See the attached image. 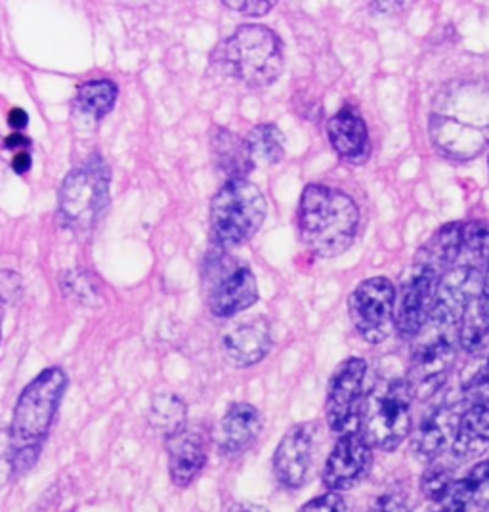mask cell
<instances>
[{"instance_id": "6da1fadb", "label": "cell", "mask_w": 489, "mask_h": 512, "mask_svg": "<svg viewBox=\"0 0 489 512\" xmlns=\"http://www.w3.org/2000/svg\"><path fill=\"white\" fill-rule=\"evenodd\" d=\"M428 132L434 148L453 161H468L488 150V79H461L444 86L430 111Z\"/></svg>"}, {"instance_id": "7a4b0ae2", "label": "cell", "mask_w": 489, "mask_h": 512, "mask_svg": "<svg viewBox=\"0 0 489 512\" xmlns=\"http://www.w3.org/2000/svg\"><path fill=\"white\" fill-rule=\"evenodd\" d=\"M360 211L350 195L310 184L298 203V230L302 243L321 258L339 256L354 243Z\"/></svg>"}, {"instance_id": "3957f363", "label": "cell", "mask_w": 489, "mask_h": 512, "mask_svg": "<svg viewBox=\"0 0 489 512\" xmlns=\"http://www.w3.org/2000/svg\"><path fill=\"white\" fill-rule=\"evenodd\" d=\"M65 390L67 375L60 367L44 369L23 388L8 430L16 472L31 469L39 459Z\"/></svg>"}, {"instance_id": "277c9868", "label": "cell", "mask_w": 489, "mask_h": 512, "mask_svg": "<svg viewBox=\"0 0 489 512\" xmlns=\"http://www.w3.org/2000/svg\"><path fill=\"white\" fill-rule=\"evenodd\" d=\"M214 62L243 85L270 86L283 71V44L264 25H241L216 48Z\"/></svg>"}, {"instance_id": "5b68a950", "label": "cell", "mask_w": 489, "mask_h": 512, "mask_svg": "<svg viewBox=\"0 0 489 512\" xmlns=\"http://www.w3.org/2000/svg\"><path fill=\"white\" fill-rule=\"evenodd\" d=\"M413 392L405 379H388L375 384L363 398L360 436L369 448L392 451L411 430Z\"/></svg>"}, {"instance_id": "8992f818", "label": "cell", "mask_w": 489, "mask_h": 512, "mask_svg": "<svg viewBox=\"0 0 489 512\" xmlns=\"http://www.w3.org/2000/svg\"><path fill=\"white\" fill-rule=\"evenodd\" d=\"M268 203L249 180H228L211 203V237L220 249L239 247L264 224Z\"/></svg>"}, {"instance_id": "52a82bcc", "label": "cell", "mask_w": 489, "mask_h": 512, "mask_svg": "<svg viewBox=\"0 0 489 512\" xmlns=\"http://www.w3.org/2000/svg\"><path fill=\"white\" fill-rule=\"evenodd\" d=\"M201 285L205 304L216 318H232L258 299L251 268L220 247H214L203 258Z\"/></svg>"}, {"instance_id": "ba28073f", "label": "cell", "mask_w": 489, "mask_h": 512, "mask_svg": "<svg viewBox=\"0 0 489 512\" xmlns=\"http://www.w3.org/2000/svg\"><path fill=\"white\" fill-rule=\"evenodd\" d=\"M111 174L100 157L88 159L85 165L65 176L60 190V214L65 226L75 234L94 230L106 211Z\"/></svg>"}, {"instance_id": "9c48e42d", "label": "cell", "mask_w": 489, "mask_h": 512, "mask_svg": "<svg viewBox=\"0 0 489 512\" xmlns=\"http://www.w3.org/2000/svg\"><path fill=\"white\" fill-rule=\"evenodd\" d=\"M350 320L358 335L369 344L386 341L394 329L396 289L386 278L365 279L348 300Z\"/></svg>"}, {"instance_id": "30bf717a", "label": "cell", "mask_w": 489, "mask_h": 512, "mask_svg": "<svg viewBox=\"0 0 489 512\" xmlns=\"http://www.w3.org/2000/svg\"><path fill=\"white\" fill-rule=\"evenodd\" d=\"M365 377L367 362L362 358H348L337 367L329 381L325 417L329 428L339 436L360 430Z\"/></svg>"}, {"instance_id": "8fae6325", "label": "cell", "mask_w": 489, "mask_h": 512, "mask_svg": "<svg viewBox=\"0 0 489 512\" xmlns=\"http://www.w3.org/2000/svg\"><path fill=\"white\" fill-rule=\"evenodd\" d=\"M457 341L453 335L438 333L434 339L421 342L409 362L405 381L417 400H430L446 384L455 363Z\"/></svg>"}, {"instance_id": "7c38bea8", "label": "cell", "mask_w": 489, "mask_h": 512, "mask_svg": "<svg viewBox=\"0 0 489 512\" xmlns=\"http://www.w3.org/2000/svg\"><path fill=\"white\" fill-rule=\"evenodd\" d=\"M484 279L470 266H457L444 274L438 285L430 323L440 333H459V325L470 302L482 295Z\"/></svg>"}, {"instance_id": "4fadbf2b", "label": "cell", "mask_w": 489, "mask_h": 512, "mask_svg": "<svg viewBox=\"0 0 489 512\" xmlns=\"http://www.w3.org/2000/svg\"><path fill=\"white\" fill-rule=\"evenodd\" d=\"M438 285L440 276L436 272L423 266L413 268L398 297V308L394 316V325L404 339H415L425 329L432 316Z\"/></svg>"}, {"instance_id": "5bb4252c", "label": "cell", "mask_w": 489, "mask_h": 512, "mask_svg": "<svg viewBox=\"0 0 489 512\" xmlns=\"http://www.w3.org/2000/svg\"><path fill=\"white\" fill-rule=\"evenodd\" d=\"M316 436V423H300L285 432L274 453V474L281 486L289 490L304 486L314 461Z\"/></svg>"}, {"instance_id": "9a60e30c", "label": "cell", "mask_w": 489, "mask_h": 512, "mask_svg": "<svg viewBox=\"0 0 489 512\" xmlns=\"http://www.w3.org/2000/svg\"><path fill=\"white\" fill-rule=\"evenodd\" d=\"M371 461V448L360 436V432L341 436L323 467L321 478L325 488L337 493L352 490L367 476L371 469Z\"/></svg>"}, {"instance_id": "2e32d148", "label": "cell", "mask_w": 489, "mask_h": 512, "mask_svg": "<svg viewBox=\"0 0 489 512\" xmlns=\"http://www.w3.org/2000/svg\"><path fill=\"white\" fill-rule=\"evenodd\" d=\"M165 442L172 484L188 488L207 465V440L197 428L186 427Z\"/></svg>"}, {"instance_id": "e0dca14e", "label": "cell", "mask_w": 489, "mask_h": 512, "mask_svg": "<svg viewBox=\"0 0 489 512\" xmlns=\"http://www.w3.org/2000/svg\"><path fill=\"white\" fill-rule=\"evenodd\" d=\"M262 432V415L255 406L237 402L228 407L216 428V446L220 453L235 457L245 453Z\"/></svg>"}, {"instance_id": "ac0fdd59", "label": "cell", "mask_w": 489, "mask_h": 512, "mask_svg": "<svg viewBox=\"0 0 489 512\" xmlns=\"http://www.w3.org/2000/svg\"><path fill=\"white\" fill-rule=\"evenodd\" d=\"M272 348V329L264 318L245 321L222 339L224 358L234 367H249L264 360Z\"/></svg>"}, {"instance_id": "d6986e66", "label": "cell", "mask_w": 489, "mask_h": 512, "mask_svg": "<svg viewBox=\"0 0 489 512\" xmlns=\"http://www.w3.org/2000/svg\"><path fill=\"white\" fill-rule=\"evenodd\" d=\"M327 134L333 150L346 163L362 165L371 155L369 132L362 115L354 107H342L327 123Z\"/></svg>"}, {"instance_id": "ffe728a7", "label": "cell", "mask_w": 489, "mask_h": 512, "mask_svg": "<svg viewBox=\"0 0 489 512\" xmlns=\"http://www.w3.org/2000/svg\"><path fill=\"white\" fill-rule=\"evenodd\" d=\"M489 448V402L470 404L453 436L451 449L459 459H476Z\"/></svg>"}, {"instance_id": "44dd1931", "label": "cell", "mask_w": 489, "mask_h": 512, "mask_svg": "<svg viewBox=\"0 0 489 512\" xmlns=\"http://www.w3.org/2000/svg\"><path fill=\"white\" fill-rule=\"evenodd\" d=\"M457 425L459 417L451 406L436 407L432 413H428L413 438L417 457L423 461L436 459L446 448L447 440L455 436Z\"/></svg>"}, {"instance_id": "7402d4cb", "label": "cell", "mask_w": 489, "mask_h": 512, "mask_svg": "<svg viewBox=\"0 0 489 512\" xmlns=\"http://www.w3.org/2000/svg\"><path fill=\"white\" fill-rule=\"evenodd\" d=\"M213 157L216 167L228 180H245V176L255 169L247 142L228 128L214 130Z\"/></svg>"}, {"instance_id": "603a6c76", "label": "cell", "mask_w": 489, "mask_h": 512, "mask_svg": "<svg viewBox=\"0 0 489 512\" xmlns=\"http://www.w3.org/2000/svg\"><path fill=\"white\" fill-rule=\"evenodd\" d=\"M463 247V226L447 224L442 230L432 235L421 247L415 266H423L438 276H442L447 268L457 260Z\"/></svg>"}, {"instance_id": "cb8c5ba5", "label": "cell", "mask_w": 489, "mask_h": 512, "mask_svg": "<svg viewBox=\"0 0 489 512\" xmlns=\"http://www.w3.org/2000/svg\"><path fill=\"white\" fill-rule=\"evenodd\" d=\"M186 419L188 407L176 394H159L153 398L149 409V423L159 434L165 436V440L188 427Z\"/></svg>"}, {"instance_id": "d4e9b609", "label": "cell", "mask_w": 489, "mask_h": 512, "mask_svg": "<svg viewBox=\"0 0 489 512\" xmlns=\"http://www.w3.org/2000/svg\"><path fill=\"white\" fill-rule=\"evenodd\" d=\"M453 495L468 511L484 512L489 509V461L478 463L457 480Z\"/></svg>"}, {"instance_id": "484cf974", "label": "cell", "mask_w": 489, "mask_h": 512, "mask_svg": "<svg viewBox=\"0 0 489 512\" xmlns=\"http://www.w3.org/2000/svg\"><path fill=\"white\" fill-rule=\"evenodd\" d=\"M255 165H276L285 153V136L276 125H258L245 138Z\"/></svg>"}, {"instance_id": "4316f807", "label": "cell", "mask_w": 489, "mask_h": 512, "mask_svg": "<svg viewBox=\"0 0 489 512\" xmlns=\"http://www.w3.org/2000/svg\"><path fill=\"white\" fill-rule=\"evenodd\" d=\"M117 86L107 79H94L79 86L77 109L92 119H102L115 106Z\"/></svg>"}, {"instance_id": "83f0119b", "label": "cell", "mask_w": 489, "mask_h": 512, "mask_svg": "<svg viewBox=\"0 0 489 512\" xmlns=\"http://www.w3.org/2000/svg\"><path fill=\"white\" fill-rule=\"evenodd\" d=\"M489 335V320L484 308V300L482 295L470 302V306L461 320L459 325V333L457 339L459 344L463 346V350L467 352H478L480 348H484L486 339Z\"/></svg>"}, {"instance_id": "f1b7e54d", "label": "cell", "mask_w": 489, "mask_h": 512, "mask_svg": "<svg viewBox=\"0 0 489 512\" xmlns=\"http://www.w3.org/2000/svg\"><path fill=\"white\" fill-rule=\"evenodd\" d=\"M455 472L447 465H432L426 470L421 480V490L425 493L426 499L432 503H438L451 495L455 488Z\"/></svg>"}, {"instance_id": "f546056e", "label": "cell", "mask_w": 489, "mask_h": 512, "mask_svg": "<svg viewBox=\"0 0 489 512\" xmlns=\"http://www.w3.org/2000/svg\"><path fill=\"white\" fill-rule=\"evenodd\" d=\"M463 247L470 249L480 258L489 256V224L486 222H470L463 226Z\"/></svg>"}, {"instance_id": "4dcf8cb0", "label": "cell", "mask_w": 489, "mask_h": 512, "mask_svg": "<svg viewBox=\"0 0 489 512\" xmlns=\"http://www.w3.org/2000/svg\"><path fill=\"white\" fill-rule=\"evenodd\" d=\"M463 394L470 404L489 402V356L486 362L478 367V371L463 386Z\"/></svg>"}, {"instance_id": "1f68e13d", "label": "cell", "mask_w": 489, "mask_h": 512, "mask_svg": "<svg viewBox=\"0 0 489 512\" xmlns=\"http://www.w3.org/2000/svg\"><path fill=\"white\" fill-rule=\"evenodd\" d=\"M14 474H16V463H14L10 432L0 425V490L8 486Z\"/></svg>"}, {"instance_id": "d6a6232c", "label": "cell", "mask_w": 489, "mask_h": 512, "mask_svg": "<svg viewBox=\"0 0 489 512\" xmlns=\"http://www.w3.org/2000/svg\"><path fill=\"white\" fill-rule=\"evenodd\" d=\"M298 512H346V503L337 491L323 493L316 499L308 501Z\"/></svg>"}, {"instance_id": "836d02e7", "label": "cell", "mask_w": 489, "mask_h": 512, "mask_svg": "<svg viewBox=\"0 0 489 512\" xmlns=\"http://www.w3.org/2000/svg\"><path fill=\"white\" fill-rule=\"evenodd\" d=\"M274 4H276V2H266V0H241V2H230V0H226V2H224L226 8H232V10L239 12V14L255 16V18L256 16L268 14Z\"/></svg>"}, {"instance_id": "e575fe53", "label": "cell", "mask_w": 489, "mask_h": 512, "mask_svg": "<svg viewBox=\"0 0 489 512\" xmlns=\"http://www.w3.org/2000/svg\"><path fill=\"white\" fill-rule=\"evenodd\" d=\"M369 512H409V509H407V503H405L402 495L384 493L373 503Z\"/></svg>"}, {"instance_id": "d590c367", "label": "cell", "mask_w": 489, "mask_h": 512, "mask_svg": "<svg viewBox=\"0 0 489 512\" xmlns=\"http://www.w3.org/2000/svg\"><path fill=\"white\" fill-rule=\"evenodd\" d=\"M65 283L71 285L69 293L71 297H79L81 300H85L86 297H96V289L92 285V281L86 278V274H79V278H75V274H71L69 279H65Z\"/></svg>"}, {"instance_id": "8d00e7d4", "label": "cell", "mask_w": 489, "mask_h": 512, "mask_svg": "<svg viewBox=\"0 0 489 512\" xmlns=\"http://www.w3.org/2000/svg\"><path fill=\"white\" fill-rule=\"evenodd\" d=\"M426 512H467V509L461 505V501L451 491L449 497L438 501V503H432V507Z\"/></svg>"}, {"instance_id": "74e56055", "label": "cell", "mask_w": 489, "mask_h": 512, "mask_svg": "<svg viewBox=\"0 0 489 512\" xmlns=\"http://www.w3.org/2000/svg\"><path fill=\"white\" fill-rule=\"evenodd\" d=\"M8 123H10L12 127L20 130V128H25V125L29 123V117H27V113H25L23 109H18V107H16V109H12V111H10V115H8Z\"/></svg>"}, {"instance_id": "f35d334b", "label": "cell", "mask_w": 489, "mask_h": 512, "mask_svg": "<svg viewBox=\"0 0 489 512\" xmlns=\"http://www.w3.org/2000/svg\"><path fill=\"white\" fill-rule=\"evenodd\" d=\"M12 169L18 172V174L29 171V169H31V155L25 153V151L18 153V155L14 157V161H12Z\"/></svg>"}, {"instance_id": "ab89813d", "label": "cell", "mask_w": 489, "mask_h": 512, "mask_svg": "<svg viewBox=\"0 0 489 512\" xmlns=\"http://www.w3.org/2000/svg\"><path fill=\"white\" fill-rule=\"evenodd\" d=\"M228 512H270L262 505L256 503H249V501H241V503H234Z\"/></svg>"}, {"instance_id": "60d3db41", "label": "cell", "mask_w": 489, "mask_h": 512, "mask_svg": "<svg viewBox=\"0 0 489 512\" xmlns=\"http://www.w3.org/2000/svg\"><path fill=\"white\" fill-rule=\"evenodd\" d=\"M4 144H6V148L14 150V148H22V146H27V144H29V140H27L23 134H12V136H8V138L4 140Z\"/></svg>"}, {"instance_id": "b9f144b4", "label": "cell", "mask_w": 489, "mask_h": 512, "mask_svg": "<svg viewBox=\"0 0 489 512\" xmlns=\"http://www.w3.org/2000/svg\"><path fill=\"white\" fill-rule=\"evenodd\" d=\"M482 300H484V308H486V314H488L489 320V266L488 272H486V278H484V285H482Z\"/></svg>"}, {"instance_id": "7bdbcfd3", "label": "cell", "mask_w": 489, "mask_h": 512, "mask_svg": "<svg viewBox=\"0 0 489 512\" xmlns=\"http://www.w3.org/2000/svg\"><path fill=\"white\" fill-rule=\"evenodd\" d=\"M0 331H2V302H0Z\"/></svg>"}]
</instances>
